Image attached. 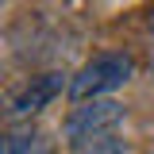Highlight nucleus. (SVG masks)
<instances>
[{"label":"nucleus","mask_w":154,"mask_h":154,"mask_svg":"<svg viewBox=\"0 0 154 154\" xmlns=\"http://www.w3.org/2000/svg\"><path fill=\"white\" fill-rule=\"evenodd\" d=\"M135 73L131 54H119V50H104V54L89 58L73 77H69V100L81 104V100H96V96H108L116 89H123Z\"/></svg>","instance_id":"f257e3e1"},{"label":"nucleus","mask_w":154,"mask_h":154,"mask_svg":"<svg viewBox=\"0 0 154 154\" xmlns=\"http://www.w3.org/2000/svg\"><path fill=\"white\" fill-rule=\"evenodd\" d=\"M62 89H69L66 73H58V69H54V73H38V77H31L27 85H19L16 93H12L8 112H12V116H35V112H42Z\"/></svg>","instance_id":"7ed1b4c3"},{"label":"nucleus","mask_w":154,"mask_h":154,"mask_svg":"<svg viewBox=\"0 0 154 154\" xmlns=\"http://www.w3.org/2000/svg\"><path fill=\"white\" fill-rule=\"evenodd\" d=\"M4 154H50L35 131H12L4 139Z\"/></svg>","instance_id":"20e7f679"},{"label":"nucleus","mask_w":154,"mask_h":154,"mask_svg":"<svg viewBox=\"0 0 154 154\" xmlns=\"http://www.w3.org/2000/svg\"><path fill=\"white\" fill-rule=\"evenodd\" d=\"M77 154H131V146L116 135H104V139H93V143L77 146Z\"/></svg>","instance_id":"39448f33"},{"label":"nucleus","mask_w":154,"mask_h":154,"mask_svg":"<svg viewBox=\"0 0 154 154\" xmlns=\"http://www.w3.org/2000/svg\"><path fill=\"white\" fill-rule=\"evenodd\" d=\"M127 119V108L112 100V96H96V100H81L73 112L66 116L62 123V139L69 146H85L93 139H104V135H116V127Z\"/></svg>","instance_id":"f03ea898"}]
</instances>
